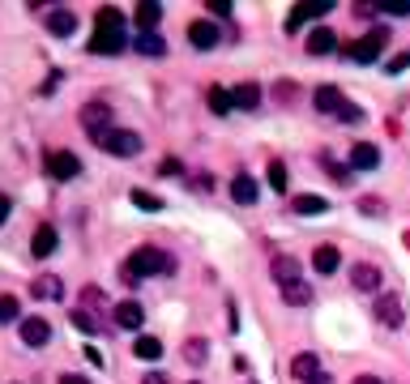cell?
<instances>
[{
    "label": "cell",
    "mask_w": 410,
    "mask_h": 384,
    "mask_svg": "<svg viewBox=\"0 0 410 384\" xmlns=\"http://www.w3.org/2000/svg\"><path fill=\"white\" fill-rule=\"evenodd\" d=\"M68 321H73V329H81V333H98V329H103V321H98V316H90L86 308H73V312H68Z\"/></svg>",
    "instance_id": "obj_31"
},
{
    "label": "cell",
    "mask_w": 410,
    "mask_h": 384,
    "mask_svg": "<svg viewBox=\"0 0 410 384\" xmlns=\"http://www.w3.org/2000/svg\"><path fill=\"white\" fill-rule=\"evenodd\" d=\"M312 103H317V111H325V115H338V111L347 107V98H342V90H338V85H317Z\"/></svg>",
    "instance_id": "obj_14"
},
{
    "label": "cell",
    "mask_w": 410,
    "mask_h": 384,
    "mask_svg": "<svg viewBox=\"0 0 410 384\" xmlns=\"http://www.w3.org/2000/svg\"><path fill=\"white\" fill-rule=\"evenodd\" d=\"M98 150H107V154H116V158H133V154H141V137L133 133V128H111V133H103L98 141H94Z\"/></svg>",
    "instance_id": "obj_3"
},
{
    "label": "cell",
    "mask_w": 410,
    "mask_h": 384,
    "mask_svg": "<svg viewBox=\"0 0 410 384\" xmlns=\"http://www.w3.org/2000/svg\"><path fill=\"white\" fill-rule=\"evenodd\" d=\"M17 316H21L17 295H0V325H9V321H17Z\"/></svg>",
    "instance_id": "obj_34"
},
{
    "label": "cell",
    "mask_w": 410,
    "mask_h": 384,
    "mask_svg": "<svg viewBox=\"0 0 410 384\" xmlns=\"http://www.w3.org/2000/svg\"><path fill=\"white\" fill-rule=\"evenodd\" d=\"M231 107H235L231 90H222V85H210V111H214V115H227Z\"/></svg>",
    "instance_id": "obj_30"
},
{
    "label": "cell",
    "mask_w": 410,
    "mask_h": 384,
    "mask_svg": "<svg viewBox=\"0 0 410 384\" xmlns=\"http://www.w3.org/2000/svg\"><path fill=\"white\" fill-rule=\"evenodd\" d=\"M381 167V150L372 141H355L351 150V171H376Z\"/></svg>",
    "instance_id": "obj_12"
},
{
    "label": "cell",
    "mask_w": 410,
    "mask_h": 384,
    "mask_svg": "<svg viewBox=\"0 0 410 384\" xmlns=\"http://www.w3.org/2000/svg\"><path fill=\"white\" fill-rule=\"evenodd\" d=\"M9 214H13V201H9V197L0 192V227H4V218H9Z\"/></svg>",
    "instance_id": "obj_42"
},
{
    "label": "cell",
    "mask_w": 410,
    "mask_h": 384,
    "mask_svg": "<svg viewBox=\"0 0 410 384\" xmlns=\"http://www.w3.org/2000/svg\"><path fill=\"white\" fill-rule=\"evenodd\" d=\"M402 68H410V51H402V56H394V60L385 64V73H402Z\"/></svg>",
    "instance_id": "obj_39"
},
{
    "label": "cell",
    "mask_w": 410,
    "mask_h": 384,
    "mask_svg": "<svg viewBox=\"0 0 410 384\" xmlns=\"http://www.w3.org/2000/svg\"><path fill=\"white\" fill-rule=\"evenodd\" d=\"M124 269L141 282V278H154V274H171V269H175V261H171L167 252H158V248H137V252L124 261Z\"/></svg>",
    "instance_id": "obj_2"
},
{
    "label": "cell",
    "mask_w": 410,
    "mask_h": 384,
    "mask_svg": "<svg viewBox=\"0 0 410 384\" xmlns=\"http://www.w3.org/2000/svg\"><path fill=\"white\" fill-rule=\"evenodd\" d=\"M60 384H90V380H86V376H77V372H64V376H60Z\"/></svg>",
    "instance_id": "obj_44"
},
{
    "label": "cell",
    "mask_w": 410,
    "mask_h": 384,
    "mask_svg": "<svg viewBox=\"0 0 410 384\" xmlns=\"http://www.w3.org/2000/svg\"><path fill=\"white\" fill-rule=\"evenodd\" d=\"M291 209H295V214H304V218H317V214H325V209H329V201H325V197H317V192H299V197L291 201Z\"/></svg>",
    "instance_id": "obj_21"
},
{
    "label": "cell",
    "mask_w": 410,
    "mask_h": 384,
    "mask_svg": "<svg viewBox=\"0 0 410 384\" xmlns=\"http://www.w3.org/2000/svg\"><path fill=\"white\" fill-rule=\"evenodd\" d=\"M325 171H329V180H334V184H351V167H342V162L325 158Z\"/></svg>",
    "instance_id": "obj_35"
},
{
    "label": "cell",
    "mask_w": 410,
    "mask_h": 384,
    "mask_svg": "<svg viewBox=\"0 0 410 384\" xmlns=\"http://www.w3.org/2000/svg\"><path fill=\"white\" fill-rule=\"evenodd\" d=\"M265 175H270V188H274V192H287V167H282L278 158L270 162V171H265Z\"/></svg>",
    "instance_id": "obj_33"
},
{
    "label": "cell",
    "mask_w": 410,
    "mask_h": 384,
    "mask_svg": "<svg viewBox=\"0 0 410 384\" xmlns=\"http://www.w3.org/2000/svg\"><path fill=\"white\" fill-rule=\"evenodd\" d=\"M210 13L214 17H231V0H210Z\"/></svg>",
    "instance_id": "obj_41"
},
{
    "label": "cell",
    "mask_w": 410,
    "mask_h": 384,
    "mask_svg": "<svg viewBox=\"0 0 410 384\" xmlns=\"http://www.w3.org/2000/svg\"><path fill=\"white\" fill-rule=\"evenodd\" d=\"M355 384H385L381 376H355Z\"/></svg>",
    "instance_id": "obj_45"
},
{
    "label": "cell",
    "mask_w": 410,
    "mask_h": 384,
    "mask_svg": "<svg viewBox=\"0 0 410 384\" xmlns=\"http://www.w3.org/2000/svg\"><path fill=\"white\" fill-rule=\"evenodd\" d=\"M184 359H188L193 368H201V363L210 359V342H205V338H188V342H184Z\"/></svg>",
    "instance_id": "obj_29"
},
{
    "label": "cell",
    "mask_w": 410,
    "mask_h": 384,
    "mask_svg": "<svg viewBox=\"0 0 410 384\" xmlns=\"http://www.w3.org/2000/svg\"><path fill=\"white\" fill-rule=\"evenodd\" d=\"M338 265H342V252H338L334 244H321V248L312 252V269H317V274L329 278V274H338Z\"/></svg>",
    "instance_id": "obj_18"
},
{
    "label": "cell",
    "mask_w": 410,
    "mask_h": 384,
    "mask_svg": "<svg viewBox=\"0 0 410 384\" xmlns=\"http://www.w3.org/2000/svg\"><path fill=\"white\" fill-rule=\"evenodd\" d=\"M81 128H86L94 141H98L103 133H111V107H107V103H86V107H81Z\"/></svg>",
    "instance_id": "obj_5"
},
{
    "label": "cell",
    "mask_w": 410,
    "mask_h": 384,
    "mask_svg": "<svg viewBox=\"0 0 410 384\" xmlns=\"http://www.w3.org/2000/svg\"><path fill=\"white\" fill-rule=\"evenodd\" d=\"M158 21H163V4H154V0L137 4V30H141V34H154Z\"/></svg>",
    "instance_id": "obj_20"
},
{
    "label": "cell",
    "mask_w": 410,
    "mask_h": 384,
    "mask_svg": "<svg viewBox=\"0 0 410 384\" xmlns=\"http://www.w3.org/2000/svg\"><path fill=\"white\" fill-rule=\"evenodd\" d=\"M338 115H342V120H347V124H359V120H364V111H359V107H355V103H347V107H342V111H338Z\"/></svg>",
    "instance_id": "obj_40"
},
{
    "label": "cell",
    "mask_w": 410,
    "mask_h": 384,
    "mask_svg": "<svg viewBox=\"0 0 410 384\" xmlns=\"http://www.w3.org/2000/svg\"><path fill=\"white\" fill-rule=\"evenodd\" d=\"M133 47H137L141 56H167V43L158 38V30H154V34H137V38H133Z\"/></svg>",
    "instance_id": "obj_28"
},
{
    "label": "cell",
    "mask_w": 410,
    "mask_h": 384,
    "mask_svg": "<svg viewBox=\"0 0 410 384\" xmlns=\"http://www.w3.org/2000/svg\"><path fill=\"white\" fill-rule=\"evenodd\" d=\"M30 252H34V256H51V252H56V227H51V222H39V227H34Z\"/></svg>",
    "instance_id": "obj_17"
},
{
    "label": "cell",
    "mask_w": 410,
    "mask_h": 384,
    "mask_svg": "<svg viewBox=\"0 0 410 384\" xmlns=\"http://www.w3.org/2000/svg\"><path fill=\"white\" fill-rule=\"evenodd\" d=\"M270 274H274V282H278V286H291V282H304V269H299V261H295V256H274Z\"/></svg>",
    "instance_id": "obj_13"
},
{
    "label": "cell",
    "mask_w": 410,
    "mask_h": 384,
    "mask_svg": "<svg viewBox=\"0 0 410 384\" xmlns=\"http://www.w3.org/2000/svg\"><path fill=\"white\" fill-rule=\"evenodd\" d=\"M167 180H175V175H184V167H180V158H163V167H158Z\"/></svg>",
    "instance_id": "obj_38"
},
{
    "label": "cell",
    "mask_w": 410,
    "mask_h": 384,
    "mask_svg": "<svg viewBox=\"0 0 410 384\" xmlns=\"http://www.w3.org/2000/svg\"><path fill=\"white\" fill-rule=\"evenodd\" d=\"M231 197H235L240 205H252V201H257V180H252V175H235V180H231Z\"/></svg>",
    "instance_id": "obj_24"
},
{
    "label": "cell",
    "mask_w": 410,
    "mask_h": 384,
    "mask_svg": "<svg viewBox=\"0 0 410 384\" xmlns=\"http://www.w3.org/2000/svg\"><path fill=\"white\" fill-rule=\"evenodd\" d=\"M308 384H334V376H325V372H321V376H312Z\"/></svg>",
    "instance_id": "obj_46"
},
{
    "label": "cell",
    "mask_w": 410,
    "mask_h": 384,
    "mask_svg": "<svg viewBox=\"0 0 410 384\" xmlns=\"http://www.w3.org/2000/svg\"><path fill=\"white\" fill-rule=\"evenodd\" d=\"M359 214L381 218V214H385V201H381V197H359Z\"/></svg>",
    "instance_id": "obj_36"
},
{
    "label": "cell",
    "mask_w": 410,
    "mask_h": 384,
    "mask_svg": "<svg viewBox=\"0 0 410 384\" xmlns=\"http://www.w3.org/2000/svg\"><path fill=\"white\" fill-rule=\"evenodd\" d=\"M231 98H235V107L257 111V107H261V85H257V81H244V85H235V90H231Z\"/></svg>",
    "instance_id": "obj_22"
},
{
    "label": "cell",
    "mask_w": 410,
    "mask_h": 384,
    "mask_svg": "<svg viewBox=\"0 0 410 384\" xmlns=\"http://www.w3.org/2000/svg\"><path fill=\"white\" fill-rule=\"evenodd\" d=\"M381 13H389V17H406L410 0H381Z\"/></svg>",
    "instance_id": "obj_37"
},
{
    "label": "cell",
    "mask_w": 410,
    "mask_h": 384,
    "mask_svg": "<svg viewBox=\"0 0 410 384\" xmlns=\"http://www.w3.org/2000/svg\"><path fill=\"white\" fill-rule=\"evenodd\" d=\"M372 312H376V321H381L385 329H402V321H406V308H402V295H381Z\"/></svg>",
    "instance_id": "obj_7"
},
{
    "label": "cell",
    "mask_w": 410,
    "mask_h": 384,
    "mask_svg": "<svg viewBox=\"0 0 410 384\" xmlns=\"http://www.w3.org/2000/svg\"><path fill=\"white\" fill-rule=\"evenodd\" d=\"M385 43H389V30L381 26V30H368L359 43H351V47H347V56H351V60H359V64H372V60H381Z\"/></svg>",
    "instance_id": "obj_4"
},
{
    "label": "cell",
    "mask_w": 410,
    "mask_h": 384,
    "mask_svg": "<svg viewBox=\"0 0 410 384\" xmlns=\"http://www.w3.org/2000/svg\"><path fill=\"white\" fill-rule=\"evenodd\" d=\"M90 51H94V56H120V51H124V13H120V9H98V13H94Z\"/></svg>",
    "instance_id": "obj_1"
},
{
    "label": "cell",
    "mask_w": 410,
    "mask_h": 384,
    "mask_svg": "<svg viewBox=\"0 0 410 384\" xmlns=\"http://www.w3.org/2000/svg\"><path fill=\"white\" fill-rule=\"evenodd\" d=\"M116 325L120 329H141V321H145V312H141V303L137 299H124V303H116Z\"/></svg>",
    "instance_id": "obj_19"
},
{
    "label": "cell",
    "mask_w": 410,
    "mask_h": 384,
    "mask_svg": "<svg viewBox=\"0 0 410 384\" xmlns=\"http://www.w3.org/2000/svg\"><path fill=\"white\" fill-rule=\"evenodd\" d=\"M133 355H137V359H145V363H154V359L163 355V342H158V338H150V333H141V338L133 342Z\"/></svg>",
    "instance_id": "obj_27"
},
{
    "label": "cell",
    "mask_w": 410,
    "mask_h": 384,
    "mask_svg": "<svg viewBox=\"0 0 410 384\" xmlns=\"http://www.w3.org/2000/svg\"><path fill=\"white\" fill-rule=\"evenodd\" d=\"M128 197H133V205L145 209V214H158V209H163V197H154V192H145V188H133Z\"/></svg>",
    "instance_id": "obj_32"
},
{
    "label": "cell",
    "mask_w": 410,
    "mask_h": 384,
    "mask_svg": "<svg viewBox=\"0 0 410 384\" xmlns=\"http://www.w3.org/2000/svg\"><path fill=\"white\" fill-rule=\"evenodd\" d=\"M188 43H193L197 51H210V47H218V26H214L210 17H197V21L188 26Z\"/></svg>",
    "instance_id": "obj_9"
},
{
    "label": "cell",
    "mask_w": 410,
    "mask_h": 384,
    "mask_svg": "<svg viewBox=\"0 0 410 384\" xmlns=\"http://www.w3.org/2000/svg\"><path fill=\"white\" fill-rule=\"evenodd\" d=\"M291 376H295V380H312V376H321V363H317V355H295V359H291Z\"/></svg>",
    "instance_id": "obj_23"
},
{
    "label": "cell",
    "mask_w": 410,
    "mask_h": 384,
    "mask_svg": "<svg viewBox=\"0 0 410 384\" xmlns=\"http://www.w3.org/2000/svg\"><path fill=\"white\" fill-rule=\"evenodd\" d=\"M47 175L51 180H73V175H81V158L73 150H51L47 154Z\"/></svg>",
    "instance_id": "obj_6"
},
{
    "label": "cell",
    "mask_w": 410,
    "mask_h": 384,
    "mask_svg": "<svg viewBox=\"0 0 410 384\" xmlns=\"http://www.w3.org/2000/svg\"><path fill=\"white\" fill-rule=\"evenodd\" d=\"M21 342L34 346V351L47 346V342H51V325H47L43 316H26V321H21Z\"/></svg>",
    "instance_id": "obj_11"
},
{
    "label": "cell",
    "mask_w": 410,
    "mask_h": 384,
    "mask_svg": "<svg viewBox=\"0 0 410 384\" xmlns=\"http://www.w3.org/2000/svg\"><path fill=\"white\" fill-rule=\"evenodd\" d=\"M282 299H287L291 308H308V303H312V286H308V282H291V286H282Z\"/></svg>",
    "instance_id": "obj_26"
},
{
    "label": "cell",
    "mask_w": 410,
    "mask_h": 384,
    "mask_svg": "<svg viewBox=\"0 0 410 384\" xmlns=\"http://www.w3.org/2000/svg\"><path fill=\"white\" fill-rule=\"evenodd\" d=\"M329 9H334V0H308V4H295V9H291V17H287V30L295 34V30H299V26H308L312 17H325Z\"/></svg>",
    "instance_id": "obj_8"
},
{
    "label": "cell",
    "mask_w": 410,
    "mask_h": 384,
    "mask_svg": "<svg viewBox=\"0 0 410 384\" xmlns=\"http://www.w3.org/2000/svg\"><path fill=\"white\" fill-rule=\"evenodd\" d=\"M141 384H171L163 372H150V376H141Z\"/></svg>",
    "instance_id": "obj_43"
},
{
    "label": "cell",
    "mask_w": 410,
    "mask_h": 384,
    "mask_svg": "<svg viewBox=\"0 0 410 384\" xmlns=\"http://www.w3.org/2000/svg\"><path fill=\"white\" fill-rule=\"evenodd\" d=\"M30 295H34V299H60L64 286H60V278H34V282H30Z\"/></svg>",
    "instance_id": "obj_25"
},
{
    "label": "cell",
    "mask_w": 410,
    "mask_h": 384,
    "mask_svg": "<svg viewBox=\"0 0 410 384\" xmlns=\"http://www.w3.org/2000/svg\"><path fill=\"white\" fill-rule=\"evenodd\" d=\"M47 30L60 34V38H68L77 30V13L73 9H47Z\"/></svg>",
    "instance_id": "obj_15"
},
{
    "label": "cell",
    "mask_w": 410,
    "mask_h": 384,
    "mask_svg": "<svg viewBox=\"0 0 410 384\" xmlns=\"http://www.w3.org/2000/svg\"><path fill=\"white\" fill-rule=\"evenodd\" d=\"M329 51H338V34L329 26H317L308 34V56H329Z\"/></svg>",
    "instance_id": "obj_16"
},
{
    "label": "cell",
    "mask_w": 410,
    "mask_h": 384,
    "mask_svg": "<svg viewBox=\"0 0 410 384\" xmlns=\"http://www.w3.org/2000/svg\"><path fill=\"white\" fill-rule=\"evenodd\" d=\"M351 286H355V291H364V295H376V291H381V269H376V265H368V261L351 265Z\"/></svg>",
    "instance_id": "obj_10"
}]
</instances>
